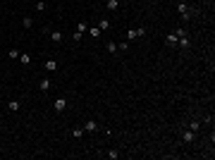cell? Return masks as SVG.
<instances>
[{
  "label": "cell",
  "mask_w": 215,
  "mask_h": 160,
  "mask_svg": "<svg viewBox=\"0 0 215 160\" xmlns=\"http://www.w3.org/2000/svg\"><path fill=\"white\" fill-rule=\"evenodd\" d=\"M84 129H86V131H96V129H98V124H96L93 120H89V122L84 124Z\"/></svg>",
  "instance_id": "cell-6"
},
{
  "label": "cell",
  "mask_w": 215,
  "mask_h": 160,
  "mask_svg": "<svg viewBox=\"0 0 215 160\" xmlns=\"http://www.w3.org/2000/svg\"><path fill=\"white\" fill-rule=\"evenodd\" d=\"M50 41H53V43H60V41H62V31H50Z\"/></svg>",
  "instance_id": "cell-3"
},
{
  "label": "cell",
  "mask_w": 215,
  "mask_h": 160,
  "mask_svg": "<svg viewBox=\"0 0 215 160\" xmlns=\"http://www.w3.org/2000/svg\"><path fill=\"white\" fill-rule=\"evenodd\" d=\"M89 34H91V36H96V38H98V36H101V29H98V26H91V29H89Z\"/></svg>",
  "instance_id": "cell-16"
},
{
  "label": "cell",
  "mask_w": 215,
  "mask_h": 160,
  "mask_svg": "<svg viewBox=\"0 0 215 160\" xmlns=\"http://www.w3.org/2000/svg\"><path fill=\"white\" fill-rule=\"evenodd\" d=\"M67 105H69V101H67V98H57V101H55V110H57V112L67 110Z\"/></svg>",
  "instance_id": "cell-2"
},
{
  "label": "cell",
  "mask_w": 215,
  "mask_h": 160,
  "mask_svg": "<svg viewBox=\"0 0 215 160\" xmlns=\"http://www.w3.org/2000/svg\"><path fill=\"white\" fill-rule=\"evenodd\" d=\"M127 38H136V29H129V31H127Z\"/></svg>",
  "instance_id": "cell-22"
},
{
  "label": "cell",
  "mask_w": 215,
  "mask_h": 160,
  "mask_svg": "<svg viewBox=\"0 0 215 160\" xmlns=\"http://www.w3.org/2000/svg\"><path fill=\"white\" fill-rule=\"evenodd\" d=\"M127 48H129V43H120V46H117V50H120V53H124Z\"/></svg>",
  "instance_id": "cell-23"
},
{
  "label": "cell",
  "mask_w": 215,
  "mask_h": 160,
  "mask_svg": "<svg viewBox=\"0 0 215 160\" xmlns=\"http://www.w3.org/2000/svg\"><path fill=\"white\" fill-rule=\"evenodd\" d=\"M19 62H22V65H31V55H29V53H22V55H19Z\"/></svg>",
  "instance_id": "cell-5"
},
{
  "label": "cell",
  "mask_w": 215,
  "mask_h": 160,
  "mask_svg": "<svg viewBox=\"0 0 215 160\" xmlns=\"http://www.w3.org/2000/svg\"><path fill=\"white\" fill-rule=\"evenodd\" d=\"M72 136H74V139H81V136H84V129H74V131H72Z\"/></svg>",
  "instance_id": "cell-18"
},
{
  "label": "cell",
  "mask_w": 215,
  "mask_h": 160,
  "mask_svg": "<svg viewBox=\"0 0 215 160\" xmlns=\"http://www.w3.org/2000/svg\"><path fill=\"white\" fill-rule=\"evenodd\" d=\"M177 41H179V38H177V36H175V34H167V43H170V46H175V43H177Z\"/></svg>",
  "instance_id": "cell-17"
},
{
  "label": "cell",
  "mask_w": 215,
  "mask_h": 160,
  "mask_svg": "<svg viewBox=\"0 0 215 160\" xmlns=\"http://www.w3.org/2000/svg\"><path fill=\"white\" fill-rule=\"evenodd\" d=\"M108 50H110V53H117V46H115V43L110 41V43H108Z\"/></svg>",
  "instance_id": "cell-24"
},
{
  "label": "cell",
  "mask_w": 215,
  "mask_h": 160,
  "mask_svg": "<svg viewBox=\"0 0 215 160\" xmlns=\"http://www.w3.org/2000/svg\"><path fill=\"white\" fill-rule=\"evenodd\" d=\"M105 5H108V10H117L120 7V0H108Z\"/></svg>",
  "instance_id": "cell-9"
},
{
  "label": "cell",
  "mask_w": 215,
  "mask_h": 160,
  "mask_svg": "<svg viewBox=\"0 0 215 160\" xmlns=\"http://www.w3.org/2000/svg\"><path fill=\"white\" fill-rule=\"evenodd\" d=\"M177 43H179V46H182V48H186V46H189V38H186V36H184V38H179V41H177Z\"/></svg>",
  "instance_id": "cell-19"
},
{
  "label": "cell",
  "mask_w": 215,
  "mask_h": 160,
  "mask_svg": "<svg viewBox=\"0 0 215 160\" xmlns=\"http://www.w3.org/2000/svg\"><path fill=\"white\" fill-rule=\"evenodd\" d=\"M77 31H79V34H81V36H84V34H86V31H89V24H86V22H81V24H79V26H77Z\"/></svg>",
  "instance_id": "cell-10"
},
{
  "label": "cell",
  "mask_w": 215,
  "mask_h": 160,
  "mask_svg": "<svg viewBox=\"0 0 215 160\" xmlns=\"http://www.w3.org/2000/svg\"><path fill=\"white\" fill-rule=\"evenodd\" d=\"M98 29H101V31H105V29H110V22H108V19H101V26H98Z\"/></svg>",
  "instance_id": "cell-15"
},
{
  "label": "cell",
  "mask_w": 215,
  "mask_h": 160,
  "mask_svg": "<svg viewBox=\"0 0 215 160\" xmlns=\"http://www.w3.org/2000/svg\"><path fill=\"white\" fill-rule=\"evenodd\" d=\"M179 15H182V19H191V15H194V7H189L186 3H179Z\"/></svg>",
  "instance_id": "cell-1"
},
{
  "label": "cell",
  "mask_w": 215,
  "mask_h": 160,
  "mask_svg": "<svg viewBox=\"0 0 215 160\" xmlns=\"http://www.w3.org/2000/svg\"><path fill=\"white\" fill-rule=\"evenodd\" d=\"M108 158H110V160H117V158H120V153H115V150H110V153H108Z\"/></svg>",
  "instance_id": "cell-26"
},
{
  "label": "cell",
  "mask_w": 215,
  "mask_h": 160,
  "mask_svg": "<svg viewBox=\"0 0 215 160\" xmlns=\"http://www.w3.org/2000/svg\"><path fill=\"white\" fill-rule=\"evenodd\" d=\"M36 10H38V12H43V10H45V3H41V0H38V3H36Z\"/></svg>",
  "instance_id": "cell-21"
},
{
  "label": "cell",
  "mask_w": 215,
  "mask_h": 160,
  "mask_svg": "<svg viewBox=\"0 0 215 160\" xmlns=\"http://www.w3.org/2000/svg\"><path fill=\"white\" fill-rule=\"evenodd\" d=\"M41 91H50V79H41Z\"/></svg>",
  "instance_id": "cell-7"
},
{
  "label": "cell",
  "mask_w": 215,
  "mask_h": 160,
  "mask_svg": "<svg viewBox=\"0 0 215 160\" xmlns=\"http://www.w3.org/2000/svg\"><path fill=\"white\" fill-rule=\"evenodd\" d=\"M45 69H48V72H55V69H57V62H55V60H48V62H45Z\"/></svg>",
  "instance_id": "cell-8"
},
{
  "label": "cell",
  "mask_w": 215,
  "mask_h": 160,
  "mask_svg": "<svg viewBox=\"0 0 215 160\" xmlns=\"http://www.w3.org/2000/svg\"><path fill=\"white\" fill-rule=\"evenodd\" d=\"M189 129H191V131H198V129H201V122H198V120H194V122L189 124Z\"/></svg>",
  "instance_id": "cell-14"
},
{
  "label": "cell",
  "mask_w": 215,
  "mask_h": 160,
  "mask_svg": "<svg viewBox=\"0 0 215 160\" xmlns=\"http://www.w3.org/2000/svg\"><path fill=\"white\" fill-rule=\"evenodd\" d=\"M175 36H177V38H184V36H186V29H184V26H179V29L175 31Z\"/></svg>",
  "instance_id": "cell-13"
},
{
  "label": "cell",
  "mask_w": 215,
  "mask_h": 160,
  "mask_svg": "<svg viewBox=\"0 0 215 160\" xmlns=\"http://www.w3.org/2000/svg\"><path fill=\"white\" fill-rule=\"evenodd\" d=\"M19 105H22L19 101H10V105H7V108H10L12 112H17V110H19Z\"/></svg>",
  "instance_id": "cell-11"
},
{
  "label": "cell",
  "mask_w": 215,
  "mask_h": 160,
  "mask_svg": "<svg viewBox=\"0 0 215 160\" xmlns=\"http://www.w3.org/2000/svg\"><path fill=\"white\" fill-rule=\"evenodd\" d=\"M7 57H19V53H17L15 48H10V53H7Z\"/></svg>",
  "instance_id": "cell-25"
},
{
  "label": "cell",
  "mask_w": 215,
  "mask_h": 160,
  "mask_svg": "<svg viewBox=\"0 0 215 160\" xmlns=\"http://www.w3.org/2000/svg\"><path fill=\"white\" fill-rule=\"evenodd\" d=\"M141 36H146V29H143V26H141V29H136V38H141Z\"/></svg>",
  "instance_id": "cell-20"
},
{
  "label": "cell",
  "mask_w": 215,
  "mask_h": 160,
  "mask_svg": "<svg viewBox=\"0 0 215 160\" xmlns=\"http://www.w3.org/2000/svg\"><path fill=\"white\" fill-rule=\"evenodd\" d=\"M182 139L189 143V141H194V139H196V131H191V129H189V131H184V134H182Z\"/></svg>",
  "instance_id": "cell-4"
},
{
  "label": "cell",
  "mask_w": 215,
  "mask_h": 160,
  "mask_svg": "<svg viewBox=\"0 0 215 160\" xmlns=\"http://www.w3.org/2000/svg\"><path fill=\"white\" fill-rule=\"evenodd\" d=\"M22 24H24V29H31V24H34V19H31V17H24V19H22Z\"/></svg>",
  "instance_id": "cell-12"
}]
</instances>
